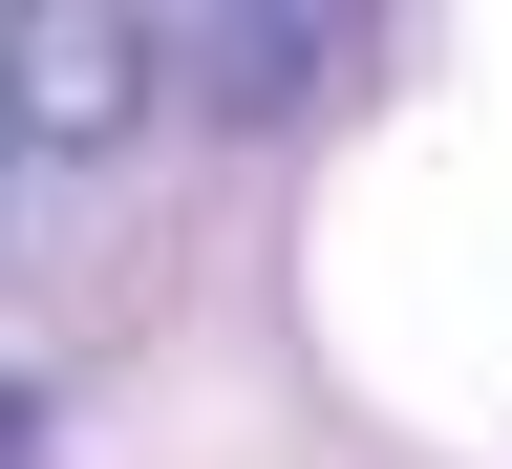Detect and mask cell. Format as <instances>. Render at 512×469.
I'll list each match as a JSON object with an SVG mask.
<instances>
[{
	"mask_svg": "<svg viewBox=\"0 0 512 469\" xmlns=\"http://www.w3.org/2000/svg\"><path fill=\"white\" fill-rule=\"evenodd\" d=\"M150 107H171V64H150V22H128V0H43V22L0 43V128H22L43 171H86V150H128Z\"/></svg>",
	"mask_w": 512,
	"mask_h": 469,
	"instance_id": "obj_1",
	"label": "cell"
},
{
	"mask_svg": "<svg viewBox=\"0 0 512 469\" xmlns=\"http://www.w3.org/2000/svg\"><path fill=\"white\" fill-rule=\"evenodd\" d=\"M192 107H299L320 64H342V22H192V43H150Z\"/></svg>",
	"mask_w": 512,
	"mask_h": 469,
	"instance_id": "obj_2",
	"label": "cell"
}]
</instances>
